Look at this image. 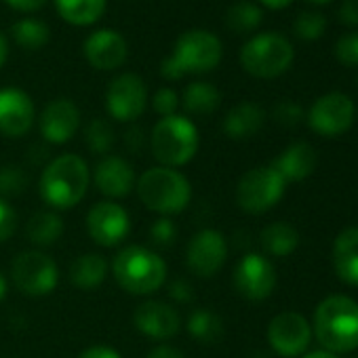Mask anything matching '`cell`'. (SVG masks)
<instances>
[{
	"label": "cell",
	"instance_id": "cell-1",
	"mask_svg": "<svg viewBox=\"0 0 358 358\" xmlns=\"http://www.w3.org/2000/svg\"><path fill=\"white\" fill-rule=\"evenodd\" d=\"M312 333L331 354H348L358 350V301L348 295H329L316 310Z\"/></svg>",
	"mask_w": 358,
	"mask_h": 358
},
{
	"label": "cell",
	"instance_id": "cell-2",
	"mask_svg": "<svg viewBox=\"0 0 358 358\" xmlns=\"http://www.w3.org/2000/svg\"><path fill=\"white\" fill-rule=\"evenodd\" d=\"M91 182V171L78 154H62L53 158L41 175V196L57 209H74L87 194Z\"/></svg>",
	"mask_w": 358,
	"mask_h": 358
},
{
	"label": "cell",
	"instance_id": "cell-3",
	"mask_svg": "<svg viewBox=\"0 0 358 358\" xmlns=\"http://www.w3.org/2000/svg\"><path fill=\"white\" fill-rule=\"evenodd\" d=\"M137 196L148 211L171 217L186 211L192 201V184L184 173L169 166H152L137 179Z\"/></svg>",
	"mask_w": 358,
	"mask_h": 358
},
{
	"label": "cell",
	"instance_id": "cell-4",
	"mask_svg": "<svg viewBox=\"0 0 358 358\" xmlns=\"http://www.w3.org/2000/svg\"><path fill=\"white\" fill-rule=\"evenodd\" d=\"M224 47L220 38L205 30H190L175 43L173 53L162 62L160 72L166 80H179L186 74H205L220 66Z\"/></svg>",
	"mask_w": 358,
	"mask_h": 358
},
{
	"label": "cell",
	"instance_id": "cell-5",
	"mask_svg": "<svg viewBox=\"0 0 358 358\" xmlns=\"http://www.w3.org/2000/svg\"><path fill=\"white\" fill-rule=\"evenodd\" d=\"M112 274L122 291L131 295H150L166 282V264L152 249L129 245L116 253Z\"/></svg>",
	"mask_w": 358,
	"mask_h": 358
},
{
	"label": "cell",
	"instance_id": "cell-6",
	"mask_svg": "<svg viewBox=\"0 0 358 358\" xmlns=\"http://www.w3.org/2000/svg\"><path fill=\"white\" fill-rule=\"evenodd\" d=\"M201 145L199 129L186 116H164L160 118L150 135V148L160 166L177 169L188 164Z\"/></svg>",
	"mask_w": 358,
	"mask_h": 358
},
{
	"label": "cell",
	"instance_id": "cell-7",
	"mask_svg": "<svg viewBox=\"0 0 358 358\" xmlns=\"http://www.w3.org/2000/svg\"><path fill=\"white\" fill-rule=\"evenodd\" d=\"M295 57L293 45L276 32H262L241 49V66L255 78H276L285 74Z\"/></svg>",
	"mask_w": 358,
	"mask_h": 358
},
{
	"label": "cell",
	"instance_id": "cell-8",
	"mask_svg": "<svg viewBox=\"0 0 358 358\" xmlns=\"http://www.w3.org/2000/svg\"><path fill=\"white\" fill-rule=\"evenodd\" d=\"M287 182L272 164L247 171L236 186V203L245 213L262 215L278 205L285 196Z\"/></svg>",
	"mask_w": 358,
	"mask_h": 358
},
{
	"label": "cell",
	"instance_id": "cell-9",
	"mask_svg": "<svg viewBox=\"0 0 358 358\" xmlns=\"http://www.w3.org/2000/svg\"><path fill=\"white\" fill-rule=\"evenodd\" d=\"M11 278L15 287L30 297H43L55 291L59 282V268L53 257L43 251H24L11 264Z\"/></svg>",
	"mask_w": 358,
	"mask_h": 358
},
{
	"label": "cell",
	"instance_id": "cell-10",
	"mask_svg": "<svg viewBox=\"0 0 358 358\" xmlns=\"http://www.w3.org/2000/svg\"><path fill=\"white\" fill-rule=\"evenodd\" d=\"M354 116H356L354 101L348 95L333 91V93L318 97L310 106L306 120L314 133L322 137H337V135H343L352 127Z\"/></svg>",
	"mask_w": 358,
	"mask_h": 358
},
{
	"label": "cell",
	"instance_id": "cell-11",
	"mask_svg": "<svg viewBox=\"0 0 358 358\" xmlns=\"http://www.w3.org/2000/svg\"><path fill=\"white\" fill-rule=\"evenodd\" d=\"M234 289L249 301L268 299L276 289L274 264L262 253H247L234 268Z\"/></svg>",
	"mask_w": 358,
	"mask_h": 358
},
{
	"label": "cell",
	"instance_id": "cell-12",
	"mask_svg": "<svg viewBox=\"0 0 358 358\" xmlns=\"http://www.w3.org/2000/svg\"><path fill=\"white\" fill-rule=\"evenodd\" d=\"M312 335V324L297 312H280L268 324V343L282 358H297L306 354Z\"/></svg>",
	"mask_w": 358,
	"mask_h": 358
},
{
	"label": "cell",
	"instance_id": "cell-13",
	"mask_svg": "<svg viewBox=\"0 0 358 358\" xmlns=\"http://www.w3.org/2000/svg\"><path fill=\"white\" fill-rule=\"evenodd\" d=\"M228 259V241L220 230L205 228L196 232L186 247V264L201 278L215 276Z\"/></svg>",
	"mask_w": 358,
	"mask_h": 358
},
{
	"label": "cell",
	"instance_id": "cell-14",
	"mask_svg": "<svg viewBox=\"0 0 358 358\" xmlns=\"http://www.w3.org/2000/svg\"><path fill=\"white\" fill-rule=\"evenodd\" d=\"M148 103V89L141 76L137 74H120L116 76L106 91V108L114 120L133 122L139 118Z\"/></svg>",
	"mask_w": 358,
	"mask_h": 358
},
{
	"label": "cell",
	"instance_id": "cell-15",
	"mask_svg": "<svg viewBox=\"0 0 358 358\" xmlns=\"http://www.w3.org/2000/svg\"><path fill=\"white\" fill-rule=\"evenodd\" d=\"M87 232L99 247H116L131 232L129 213L114 201H103L87 213Z\"/></svg>",
	"mask_w": 358,
	"mask_h": 358
},
{
	"label": "cell",
	"instance_id": "cell-16",
	"mask_svg": "<svg viewBox=\"0 0 358 358\" xmlns=\"http://www.w3.org/2000/svg\"><path fill=\"white\" fill-rule=\"evenodd\" d=\"M133 324L141 335L162 341L177 335V331L182 329V316H179V312L173 306L164 301L148 299L139 303L137 310L133 312Z\"/></svg>",
	"mask_w": 358,
	"mask_h": 358
},
{
	"label": "cell",
	"instance_id": "cell-17",
	"mask_svg": "<svg viewBox=\"0 0 358 358\" xmlns=\"http://www.w3.org/2000/svg\"><path fill=\"white\" fill-rule=\"evenodd\" d=\"M34 101L22 89H0V133L5 137H22L34 124Z\"/></svg>",
	"mask_w": 358,
	"mask_h": 358
},
{
	"label": "cell",
	"instance_id": "cell-18",
	"mask_svg": "<svg viewBox=\"0 0 358 358\" xmlns=\"http://www.w3.org/2000/svg\"><path fill=\"white\" fill-rule=\"evenodd\" d=\"M93 182L103 196L124 199L127 194L133 192L137 177L129 160L120 156H103L93 171Z\"/></svg>",
	"mask_w": 358,
	"mask_h": 358
},
{
	"label": "cell",
	"instance_id": "cell-19",
	"mask_svg": "<svg viewBox=\"0 0 358 358\" xmlns=\"http://www.w3.org/2000/svg\"><path fill=\"white\" fill-rule=\"evenodd\" d=\"M80 127V112L70 99H53L41 114V133L49 143H68Z\"/></svg>",
	"mask_w": 358,
	"mask_h": 358
},
{
	"label": "cell",
	"instance_id": "cell-20",
	"mask_svg": "<svg viewBox=\"0 0 358 358\" xmlns=\"http://www.w3.org/2000/svg\"><path fill=\"white\" fill-rule=\"evenodd\" d=\"M85 57L97 70H116L127 62V41L114 30H97L85 41Z\"/></svg>",
	"mask_w": 358,
	"mask_h": 358
},
{
	"label": "cell",
	"instance_id": "cell-21",
	"mask_svg": "<svg viewBox=\"0 0 358 358\" xmlns=\"http://www.w3.org/2000/svg\"><path fill=\"white\" fill-rule=\"evenodd\" d=\"M316 162H318L316 150L306 141H297L285 148L270 164L278 171V175L287 184H293V182H303L306 177H310L316 169Z\"/></svg>",
	"mask_w": 358,
	"mask_h": 358
},
{
	"label": "cell",
	"instance_id": "cell-22",
	"mask_svg": "<svg viewBox=\"0 0 358 358\" xmlns=\"http://www.w3.org/2000/svg\"><path fill=\"white\" fill-rule=\"evenodd\" d=\"M331 257L339 280L358 287V228H345L337 234Z\"/></svg>",
	"mask_w": 358,
	"mask_h": 358
},
{
	"label": "cell",
	"instance_id": "cell-23",
	"mask_svg": "<svg viewBox=\"0 0 358 358\" xmlns=\"http://www.w3.org/2000/svg\"><path fill=\"white\" fill-rule=\"evenodd\" d=\"M264 120L266 112L262 110V106L253 101H243L226 114L224 133L230 139H249L264 127Z\"/></svg>",
	"mask_w": 358,
	"mask_h": 358
},
{
	"label": "cell",
	"instance_id": "cell-24",
	"mask_svg": "<svg viewBox=\"0 0 358 358\" xmlns=\"http://www.w3.org/2000/svg\"><path fill=\"white\" fill-rule=\"evenodd\" d=\"M108 276V262L99 253L78 255L70 266V280L80 291H95Z\"/></svg>",
	"mask_w": 358,
	"mask_h": 358
},
{
	"label": "cell",
	"instance_id": "cell-25",
	"mask_svg": "<svg viewBox=\"0 0 358 358\" xmlns=\"http://www.w3.org/2000/svg\"><path fill=\"white\" fill-rule=\"evenodd\" d=\"M222 103V93L215 85L211 83H203V80H196V83H190L184 93H182V99H179V106H182L188 114H196V116H203V114H213Z\"/></svg>",
	"mask_w": 358,
	"mask_h": 358
},
{
	"label": "cell",
	"instance_id": "cell-26",
	"mask_svg": "<svg viewBox=\"0 0 358 358\" xmlns=\"http://www.w3.org/2000/svg\"><path fill=\"white\" fill-rule=\"evenodd\" d=\"M262 247L272 257H287L299 247V232L287 222H274L259 234Z\"/></svg>",
	"mask_w": 358,
	"mask_h": 358
},
{
	"label": "cell",
	"instance_id": "cell-27",
	"mask_svg": "<svg viewBox=\"0 0 358 358\" xmlns=\"http://www.w3.org/2000/svg\"><path fill=\"white\" fill-rule=\"evenodd\" d=\"M57 13L72 26H91L101 20L106 0H55Z\"/></svg>",
	"mask_w": 358,
	"mask_h": 358
},
{
	"label": "cell",
	"instance_id": "cell-28",
	"mask_svg": "<svg viewBox=\"0 0 358 358\" xmlns=\"http://www.w3.org/2000/svg\"><path fill=\"white\" fill-rule=\"evenodd\" d=\"M26 234L36 247H51L64 234V220L55 211H41L30 217L26 226Z\"/></svg>",
	"mask_w": 358,
	"mask_h": 358
},
{
	"label": "cell",
	"instance_id": "cell-29",
	"mask_svg": "<svg viewBox=\"0 0 358 358\" xmlns=\"http://www.w3.org/2000/svg\"><path fill=\"white\" fill-rule=\"evenodd\" d=\"M188 331L201 343H215L224 335V320L211 310H194L188 318Z\"/></svg>",
	"mask_w": 358,
	"mask_h": 358
},
{
	"label": "cell",
	"instance_id": "cell-30",
	"mask_svg": "<svg viewBox=\"0 0 358 358\" xmlns=\"http://www.w3.org/2000/svg\"><path fill=\"white\" fill-rule=\"evenodd\" d=\"M11 34L15 38V43L22 47V49H28V51H36V49H43L49 38H51V32H49V26L41 20H22L17 24H13L11 28Z\"/></svg>",
	"mask_w": 358,
	"mask_h": 358
},
{
	"label": "cell",
	"instance_id": "cell-31",
	"mask_svg": "<svg viewBox=\"0 0 358 358\" xmlns=\"http://www.w3.org/2000/svg\"><path fill=\"white\" fill-rule=\"evenodd\" d=\"M262 20H264L262 9L253 3H247V0L232 5L228 11V17H226L228 28L236 34H249V32L257 30Z\"/></svg>",
	"mask_w": 358,
	"mask_h": 358
},
{
	"label": "cell",
	"instance_id": "cell-32",
	"mask_svg": "<svg viewBox=\"0 0 358 358\" xmlns=\"http://www.w3.org/2000/svg\"><path fill=\"white\" fill-rule=\"evenodd\" d=\"M85 143L95 154H108L114 145V131H112L110 122H106L101 118L91 120L85 129Z\"/></svg>",
	"mask_w": 358,
	"mask_h": 358
},
{
	"label": "cell",
	"instance_id": "cell-33",
	"mask_svg": "<svg viewBox=\"0 0 358 358\" xmlns=\"http://www.w3.org/2000/svg\"><path fill=\"white\" fill-rule=\"evenodd\" d=\"M28 188V175L17 164H5L0 166V199L17 196Z\"/></svg>",
	"mask_w": 358,
	"mask_h": 358
},
{
	"label": "cell",
	"instance_id": "cell-34",
	"mask_svg": "<svg viewBox=\"0 0 358 358\" xmlns=\"http://www.w3.org/2000/svg\"><path fill=\"white\" fill-rule=\"evenodd\" d=\"M324 30H327V20L318 11H303L293 22V32L301 41H316L324 34Z\"/></svg>",
	"mask_w": 358,
	"mask_h": 358
},
{
	"label": "cell",
	"instance_id": "cell-35",
	"mask_svg": "<svg viewBox=\"0 0 358 358\" xmlns=\"http://www.w3.org/2000/svg\"><path fill=\"white\" fill-rule=\"evenodd\" d=\"M335 57L341 66L358 68V32H348L335 43Z\"/></svg>",
	"mask_w": 358,
	"mask_h": 358
},
{
	"label": "cell",
	"instance_id": "cell-36",
	"mask_svg": "<svg viewBox=\"0 0 358 358\" xmlns=\"http://www.w3.org/2000/svg\"><path fill=\"white\" fill-rule=\"evenodd\" d=\"M177 238V228L175 224L171 222V217H158L152 226H150V241L156 245V247H171Z\"/></svg>",
	"mask_w": 358,
	"mask_h": 358
},
{
	"label": "cell",
	"instance_id": "cell-37",
	"mask_svg": "<svg viewBox=\"0 0 358 358\" xmlns=\"http://www.w3.org/2000/svg\"><path fill=\"white\" fill-rule=\"evenodd\" d=\"M272 114H274V120L282 127H295L303 120V110L295 101H278Z\"/></svg>",
	"mask_w": 358,
	"mask_h": 358
},
{
	"label": "cell",
	"instance_id": "cell-38",
	"mask_svg": "<svg viewBox=\"0 0 358 358\" xmlns=\"http://www.w3.org/2000/svg\"><path fill=\"white\" fill-rule=\"evenodd\" d=\"M152 108H154L162 118H164V116H173V114L177 112V108H179V95H177L173 89H169V87L158 89L156 95H154V99H152Z\"/></svg>",
	"mask_w": 358,
	"mask_h": 358
},
{
	"label": "cell",
	"instance_id": "cell-39",
	"mask_svg": "<svg viewBox=\"0 0 358 358\" xmlns=\"http://www.w3.org/2000/svg\"><path fill=\"white\" fill-rule=\"evenodd\" d=\"M17 228V213L15 209L5 201L0 199V243H5L13 236Z\"/></svg>",
	"mask_w": 358,
	"mask_h": 358
},
{
	"label": "cell",
	"instance_id": "cell-40",
	"mask_svg": "<svg viewBox=\"0 0 358 358\" xmlns=\"http://www.w3.org/2000/svg\"><path fill=\"white\" fill-rule=\"evenodd\" d=\"M339 22L350 28H358V0H343L339 7Z\"/></svg>",
	"mask_w": 358,
	"mask_h": 358
},
{
	"label": "cell",
	"instance_id": "cell-41",
	"mask_svg": "<svg viewBox=\"0 0 358 358\" xmlns=\"http://www.w3.org/2000/svg\"><path fill=\"white\" fill-rule=\"evenodd\" d=\"M169 295L179 301V303H186V301H192L194 299V293H192V287L190 282L186 280H173L171 287H169Z\"/></svg>",
	"mask_w": 358,
	"mask_h": 358
},
{
	"label": "cell",
	"instance_id": "cell-42",
	"mask_svg": "<svg viewBox=\"0 0 358 358\" xmlns=\"http://www.w3.org/2000/svg\"><path fill=\"white\" fill-rule=\"evenodd\" d=\"M76 358H122V356L110 345H91L83 350Z\"/></svg>",
	"mask_w": 358,
	"mask_h": 358
},
{
	"label": "cell",
	"instance_id": "cell-43",
	"mask_svg": "<svg viewBox=\"0 0 358 358\" xmlns=\"http://www.w3.org/2000/svg\"><path fill=\"white\" fill-rule=\"evenodd\" d=\"M145 358H186V356H184V352H182V350L175 348V345L160 343V345L152 348V350L148 352V356H145Z\"/></svg>",
	"mask_w": 358,
	"mask_h": 358
},
{
	"label": "cell",
	"instance_id": "cell-44",
	"mask_svg": "<svg viewBox=\"0 0 358 358\" xmlns=\"http://www.w3.org/2000/svg\"><path fill=\"white\" fill-rule=\"evenodd\" d=\"M7 3L22 13H32V11H38L47 0H7Z\"/></svg>",
	"mask_w": 358,
	"mask_h": 358
},
{
	"label": "cell",
	"instance_id": "cell-45",
	"mask_svg": "<svg viewBox=\"0 0 358 358\" xmlns=\"http://www.w3.org/2000/svg\"><path fill=\"white\" fill-rule=\"evenodd\" d=\"M141 143H143V133H141V129H129L127 131V145H129V150H139L141 148Z\"/></svg>",
	"mask_w": 358,
	"mask_h": 358
},
{
	"label": "cell",
	"instance_id": "cell-46",
	"mask_svg": "<svg viewBox=\"0 0 358 358\" xmlns=\"http://www.w3.org/2000/svg\"><path fill=\"white\" fill-rule=\"evenodd\" d=\"M259 3L268 9H285L293 3V0H259Z\"/></svg>",
	"mask_w": 358,
	"mask_h": 358
},
{
	"label": "cell",
	"instance_id": "cell-47",
	"mask_svg": "<svg viewBox=\"0 0 358 358\" xmlns=\"http://www.w3.org/2000/svg\"><path fill=\"white\" fill-rule=\"evenodd\" d=\"M301 358H337V356H335V354H331V352H327V350H314V352L303 354Z\"/></svg>",
	"mask_w": 358,
	"mask_h": 358
},
{
	"label": "cell",
	"instance_id": "cell-48",
	"mask_svg": "<svg viewBox=\"0 0 358 358\" xmlns=\"http://www.w3.org/2000/svg\"><path fill=\"white\" fill-rule=\"evenodd\" d=\"M7 53H9V47H7V41H5V36L0 34V68L5 66V62H7Z\"/></svg>",
	"mask_w": 358,
	"mask_h": 358
},
{
	"label": "cell",
	"instance_id": "cell-49",
	"mask_svg": "<svg viewBox=\"0 0 358 358\" xmlns=\"http://www.w3.org/2000/svg\"><path fill=\"white\" fill-rule=\"evenodd\" d=\"M7 289H9V285H7V278L3 276V272H0V301H3V299L7 297Z\"/></svg>",
	"mask_w": 358,
	"mask_h": 358
},
{
	"label": "cell",
	"instance_id": "cell-50",
	"mask_svg": "<svg viewBox=\"0 0 358 358\" xmlns=\"http://www.w3.org/2000/svg\"><path fill=\"white\" fill-rule=\"evenodd\" d=\"M306 3H310V5H318V7H322V5H329V3H333V0H306Z\"/></svg>",
	"mask_w": 358,
	"mask_h": 358
}]
</instances>
